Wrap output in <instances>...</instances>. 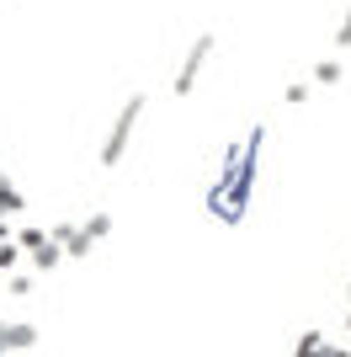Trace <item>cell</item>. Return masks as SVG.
I'll use <instances>...</instances> for the list:
<instances>
[{"label":"cell","mask_w":351,"mask_h":357,"mask_svg":"<svg viewBox=\"0 0 351 357\" xmlns=\"http://www.w3.org/2000/svg\"><path fill=\"white\" fill-rule=\"evenodd\" d=\"M261 149H266V123L245 128V134L224 149V165H219V176H213V187H208V197H203L213 219H224V224L245 219L250 197H256V181H261Z\"/></svg>","instance_id":"1"},{"label":"cell","mask_w":351,"mask_h":357,"mask_svg":"<svg viewBox=\"0 0 351 357\" xmlns=\"http://www.w3.org/2000/svg\"><path fill=\"white\" fill-rule=\"evenodd\" d=\"M144 118V96L133 91L128 102L117 107V118H112V128H107V144H102V165H117L123 155H128V139H133V123Z\"/></svg>","instance_id":"2"},{"label":"cell","mask_w":351,"mask_h":357,"mask_svg":"<svg viewBox=\"0 0 351 357\" xmlns=\"http://www.w3.org/2000/svg\"><path fill=\"white\" fill-rule=\"evenodd\" d=\"M208 59H213V38H192V48L181 54V64H176V96H187L197 80H203V70H208Z\"/></svg>","instance_id":"3"},{"label":"cell","mask_w":351,"mask_h":357,"mask_svg":"<svg viewBox=\"0 0 351 357\" xmlns=\"http://www.w3.org/2000/svg\"><path fill=\"white\" fill-rule=\"evenodd\" d=\"M27 256H32V267H38V272H54L58 261H64V245H58V240L48 235V245H43V251H27Z\"/></svg>","instance_id":"4"},{"label":"cell","mask_w":351,"mask_h":357,"mask_svg":"<svg viewBox=\"0 0 351 357\" xmlns=\"http://www.w3.org/2000/svg\"><path fill=\"white\" fill-rule=\"evenodd\" d=\"M27 347H38V326H27V320H11V352H27Z\"/></svg>","instance_id":"5"},{"label":"cell","mask_w":351,"mask_h":357,"mask_svg":"<svg viewBox=\"0 0 351 357\" xmlns=\"http://www.w3.org/2000/svg\"><path fill=\"white\" fill-rule=\"evenodd\" d=\"M0 213H22V192H16L6 176H0Z\"/></svg>","instance_id":"6"},{"label":"cell","mask_w":351,"mask_h":357,"mask_svg":"<svg viewBox=\"0 0 351 357\" xmlns=\"http://www.w3.org/2000/svg\"><path fill=\"white\" fill-rule=\"evenodd\" d=\"M86 235L91 240H107V235H112V213H91V219H86Z\"/></svg>","instance_id":"7"},{"label":"cell","mask_w":351,"mask_h":357,"mask_svg":"<svg viewBox=\"0 0 351 357\" xmlns=\"http://www.w3.org/2000/svg\"><path fill=\"white\" fill-rule=\"evenodd\" d=\"M91 245H96V240H91V235H86V224H80V229L70 235V245H64V256H91Z\"/></svg>","instance_id":"8"},{"label":"cell","mask_w":351,"mask_h":357,"mask_svg":"<svg viewBox=\"0 0 351 357\" xmlns=\"http://www.w3.org/2000/svg\"><path fill=\"white\" fill-rule=\"evenodd\" d=\"M16 245H22V251H43V245H48V229H22Z\"/></svg>","instance_id":"9"},{"label":"cell","mask_w":351,"mask_h":357,"mask_svg":"<svg viewBox=\"0 0 351 357\" xmlns=\"http://www.w3.org/2000/svg\"><path fill=\"white\" fill-rule=\"evenodd\" d=\"M314 80H320V86H336V80H341V64L336 59H320V64H314Z\"/></svg>","instance_id":"10"},{"label":"cell","mask_w":351,"mask_h":357,"mask_svg":"<svg viewBox=\"0 0 351 357\" xmlns=\"http://www.w3.org/2000/svg\"><path fill=\"white\" fill-rule=\"evenodd\" d=\"M320 347H325V336H320V331H304V336H298V352H292V357H314Z\"/></svg>","instance_id":"11"},{"label":"cell","mask_w":351,"mask_h":357,"mask_svg":"<svg viewBox=\"0 0 351 357\" xmlns=\"http://www.w3.org/2000/svg\"><path fill=\"white\" fill-rule=\"evenodd\" d=\"M6 294H16V298L32 294V278H27V272H6Z\"/></svg>","instance_id":"12"},{"label":"cell","mask_w":351,"mask_h":357,"mask_svg":"<svg viewBox=\"0 0 351 357\" xmlns=\"http://www.w3.org/2000/svg\"><path fill=\"white\" fill-rule=\"evenodd\" d=\"M16 256H22V245H16V240H0V272H11Z\"/></svg>","instance_id":"13"},{"label":"cell","mask_w":351,"mask_h":357,"mask_svg":"<svg viewBox=\"0 0 351 357\" xmlns=\"http://www.w3.org/2000/svg\"><path fill=\"white\" fill-rule=\"evenodd\" d=\"M75 229H80V224H54V229H48V235H54L58 245H70V235H75Z\"/></svg>","instance_id":"14"},{"label":"cell","mask_w":351,"mask_h":357,"mask_svg":"<svg viewBox=\"0 0 351 357\" xmlns=\"http://www.w3.org/2000/svg\"><path fill=\"white\" fill-rule=\"evenodd\" d=\"M314 357H351V347H336V342H325V347H320Z\"/></svg>","instance_id":"15"},{"label":"cell","mask_w":351,"mask_h":357,"mask_svg":"<svg viewBox=\"0 0 351 357\" xmlns=\"http://www.w3.org/2000/svg\"><path fill=\"white\" fill-rule=\"evenodd\" d=\"M336 43H341V48H351V11H346V22L336 27Z\"/></svg>","instance_id":"16"},{"label":"cell","mask_w":351,"mask_h":357,"mask_svg":"<svg viewBox=\"0 0 351 357\" xmlns=\"http://www.w3.org/2000/svg\"><path fill=\"white\" fill-rule=\"evenodd\" d=\"M11 352V326H6V320H0V357Z\"/></svg>","instance_id":"17"},{"label":"cell","mask_w":351,"mask_h":357,"mask_svg":"<svg viewBox=\"0 0 351 357\" xmlns=\"http://www.w3.org/2000/svg\"><path fill=\"white\" fill-rule=\"evenodd\" d=\"M346 298H351V283H346Z\"/></svg>","instance_id":"18"},{"label":"cell","mask_w":351,"mask_h":357,"mask_svg":"<svg viewBox=\"0 0 351 357\" xmlns=\"http://www.w3.org/2000/svg\"><path fill=\"white\" fill-rule=\"evenodd\" d=\"M346 326H351V320H346Z\"/></svg>","instance_id":"19"}]
</instances>
